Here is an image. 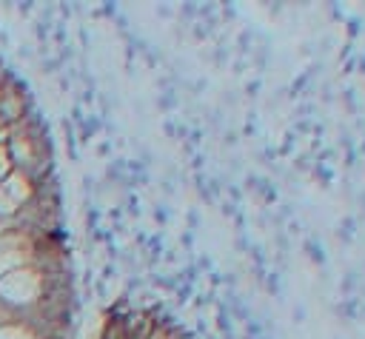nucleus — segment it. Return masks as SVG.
Segmentation results:
<instances>
[{
    "mask_svg": "<svg viewBox=\"0 0 365 339\" xmlns=\"http://www.w3.org/2000/svg\"><path fill=\"white\" fill-rule=\"evenodd\" d=\"M71 262L40 108L0 60V339H68Z\"/></svg>",
    "mask_w": 365,
    "mask_h": 339,
    "instance_id": "1",
    "label": "nucleus"
},
{
    "mask_svg": "<svg viewBox=\"0 0 365 339\" xmlns=\"http://www.w3.org/2000/svg\"><path fill=\"white\" fill-rule=\"evenodd\" d=\"M97 339H191V336L157 308L123 302L103 316Z\"/></svg>",
    "mask_w": 365,
    "mask_h": 339,
    "instance_id": "2",
    "label": "nucleus"
}]
</instances>
